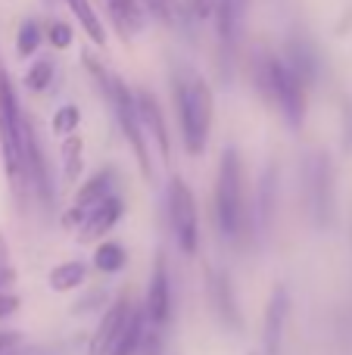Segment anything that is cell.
I'll list each match as a JSON object with an SVG mask.
<instances>
[{"label":"cell","instance_id":"1","mask_svg":"<svg viewBox=\"0 0 352 355\" xmlns=\"http://www.w3.org/2000/svg\"><path fill=\"white\" fill-rule=\"evenodd\" d=\"M215 215H218V231L231 240L240 237L249 225L243 162L237 147L222 150V162H218V178H215Z\"/></svg>","mask_w":352,"mask_h":355},{"label":"cell","instance_id":"2","mask_svg":"<svg viewBox=\"0 0 352 355\" xmlns=\"http://www.w3.org/2000/svg\"><path fill=\"white\" fill-rule=\"evenodd\" d=\"M85 62H87V69H91V75L97 78V85L103 87V94H106V100L112 103V110H116L118 125H122L125 137H128L131 150H134L137 166H141V175L150 178V168H153V162H150V150H147V137H143V128H141V116H137L134 94L128 91V85H125V81L118 78L116 72H109L106 66H100V62L94 60L91 53L85 56Z\"/></svg>","mask_w":352,"mask_h":355},{"label":"cell","instance_id":"3","mask_svg":"<svg viewBox=\"0 0 352 355\" xmlns=\"http://www.w3.org/2000/svg\"><path fill=\"white\" fill-rule=\"evenodd\" d=\"M175 103H178L181 116V137H184V150L191 156H200L209 144L212 131V112H215V100H212V87L206 78H191L178 85L175 91Z\"/></svg>","mask_w":352,"mask_h":355},{"label":"cell","instance_id":"4","mask_svg":"<svg viewBox=\"0 0 352 355\" xmlns=\"http://www.w3.org/2000/svg\"><path fill=\"white\" fill-rule=\"evenodd\" d=\"M19 119H22V106H19V97L12 91V81L6 75V66L0 62V153H3L6 162V175H10V184L19 196L28 187V175H25V162H22V147H19Z\"/></svg>","mask_w":352,"mask_h":355},{"label":"cell","instance_id":"5","mask_svg":"<svg viewBox=\"0 0 352 355\" xmlns=\"http://www.w3.org/2000/svg\"><path fill=\"white\" fill-rule=\"evenodd\" d=\"M265 91L274 97V103L281 106L287 125L290 128H303L306 122V85L297 78L290 66L278 56H268L265 60Z\"/></svg>","mask_w":352,"mask_h":355},{"label":"cell","instance_id":"6","mask_svg":"<svg viewBox=\"0 0 352 355\" xmlns=\"http://www.w3.org/2000/svg\"><path fill=\"white\" fill-rule=\"evenodd\" d=\"M168 218H172V234L178 240L181 252L193 256L200 246L197 200H193V190L187 187V181L178 175H172V181H168Z\"/></svg>","mask_w":352,"mask_h":355},{"label":"cell","instance_id":"7","mask_svg":"<svg viewBox=\"0 0 352 355\" xmlns=\"http://www.w3.org/2000/svg\"><path fill=\"white\" fill-rule=\"evenodd\" d=\"M309 212L315 225H331L334 215V178H331V159L324 153H315L309 159Z\"/></svg>","mask_w":352,"mask_h":355},{"label":"cell","instance_id":"8","mask_svg":"<svg viewBox=\"0 0 352 355\" xmlns=\"http://www.w3.org/2000/svg\"><path fill=\"white\" fill-rule=\"evenodd\" d=\"M143 318L153 324V331L166 327L172 321V281H168V268H166V256L156 259L153 275H150V287H147V306H143Z\"/></svg>","mask_w":352,"mask_h":355},{"label":"cell","instance_id":"9","mask_svg":"<svg viewBox=\"0 0 352 355\" xmlns=\"http://www.w3.org/2000/svg\"><path fill=\"white\" fill-rule=\"evenodd\" d=\"M287 315H290V293H287L284 284H278L272 290V300L265 306V321H262V349H265V355H281Z\"/></svg>","mask_w":352,"mask_h":355},{"label":"cell","instance_id":"10","mask_svg":"<svg viewBox=\"0 0 352 355\" xmlns=\"http://www.w3.org/2000/svg\"><path fill=\"white\" fill-rule=\"evenodd\" d=\"M209 300H212V309H215L218 321L225 327H231L234 334L243 331V315H240V306H237V296H234V284L225 271H209Z\"/></svg>","mask_w":352,"mask_h":355},{"label":"cell","instance_id":"11","mask_svg":"<svg viewBox=\"0 0 352 355\" xmlns=\"http://www.w3.org/2000/svg\"><path fill=\"white\" fill-rule=\"evenodd\" d=\"M128 315H131V302L125 300V296L112 302V306L103 312V318H100L91 343H87V355H109L112 346H116V340H118V334H122L125 321H128Z\"/></svg>","mask_w":352,"mask_h":355},{"label":"cell","instance_id":"12","mask_svg":"<svg viewBox=\"0 0 352 355\" xmlns=\"http://www.w3.org/2000/svg\"><path fill=\"white\" fill-rule=\"evenodd\" d=\"M134 100H137V116H141V128L156 141V150H159L162 162H168V159H172V141H168V128H166V119H162L159 100H156L150 91H137Z\"/></svg>","mask_w":352,"mask_h":355},{"label":"cell","instance_id":"13","mask_svg":"<svg viewBox=\"0 0 352 355\" xmlns=\"http://www.w3.org/2000/svg\"><path fill=\"white\" fill-rule=\"evenodd\" d=\"M122 212H125V202L118 200V196H109V200H103L100 206L87 209L85 225H81L78 237H81V240H87V243H91V240H103L106 234H109L112 227L118 225Z\"/></svg>","mask_w":352,"mask_h":355},{"label":"cell","instance_id":"14","mask_svg":"<svg viewBox=\"0 0 352 355\" xmlns=\"http://www.w3.org/2000/svg\"><path fill=\"white\" fill-rule=\"evenodd\" d=\"M247 10L249 0H218L215 3V28L225 47H237L247 25Z\"/></svg>","mask_w":352,"mask_h":355},{"label":"cell","instance_id":"15","mask_svg":"<svg viewBox=\"0 0 352 355\" xmlns=\"http://www.w3.org/2000/svg\"><path fill=\"white\" fill-rule=\"evenodd\" d=\"M109 196H116V172H112V168H103V172H97L78 193H75V209H85L87 212V209L100 206V202L109 200Z\"/></svg>","mask_w":352,"mask_h":355},{"label":"cell","instance_id":"16","mask_svg":"<svg viewBox=\"0 0 352 355\" xmlns=\"http://www.w3.org/2000/svg\"><path fill=\"white\" fill-rule=\"evenodd\" d=\"M143 337H147V318H143L141 309H131L128 321H125L122 334H118L116 346H112L109 355H141Z\"/></svg>","mask_w":352,"mask_h":355},{"label":"cell","instance_id":"17","mask_svg":"<svg viewBox=\"0 0 352 355\" xmlns=\"http://www.w3.org/2000/svg\"><path fill=\"white\" fill-rule=\"evenodd\" d=\"M85 277H87L85 262H62L50 271L47 284H50V290H56V293H69V290H78L81 284H85Z\"/></svg>","mask_w":352,"mask_h":355},{"label":"cell","instance_id":"18","mask_svg":"<svg viewBox=\"0 0 352 355\" xmlns=\"http://www.w3.org/2000/svg\"><path fill=\"white\" fill-rule=\"evenodd\" d=\"M60 153H62V175H66L69 184H75L81 175V166H85V141L78 135H69L62 141Z\"/></svg>","mask_w":352,"mask_h":355},{"label":"cell","instance_id":"19","mask_svg":"<svg viewBox=\"0 0 352 355\" xmlns=\"http://www.w3.org/2000/svg\"><path fill=\"white\" fill-rule=\"evenodd\" d=\"M66 3H69V10L78 16V22H81V28H85V35L91 37L94 44H100V47H103V44H106V31H103V22L97 19V12H94L91 0H66Z\"/></svg>","mask_w":352,"mask_h":355},{"label":"cell","instance_id":"20","mask_svg":"<svg viewBox=\"0 0 352 355\" xmlns=\"http://www.w3.org/2000/svg\"><path fill=\"white\" fill-rule=\"evenodd\" d=\"M128 262V252H125L122 243H112V240H103V243L94 250V265H97L103 275H116V271L125 268Z\"/></svg>","mask_w":352,"mask_h":355},{"label":"cell","instance_id":"21","mask_svg":"<svg viewBox=\"0 0 352 355\" xmlns=\"http://www.w3.org/2000/svg\"><path fill=\"white\" fill-rule=\"evenodd\" d=\"M37 47H41V25H37L35 19H25V22L19 25L16 50H19V56H31Z\"/></svg>","mask_w":352,"mask_h":355},{"label":"cell","instance_id":"22","mask_svg":"<svg viewBox=\"0 0 352 355\" xmlns=\"http://www.w3.org/2000/svg\"><path fill=\"white\" fill-rule=\"evenodd\" d=\"M53 81V62L50 60H37L35 66L28 69V75H25V87L28 91H47V85Z\"/></svg>","mask_w":352,"mask_h":355},{"label":"cell","instance_id":"23","mask_svg":"<svg viewBox=\"0 0 352 355\" xmlns=\"http://www.w3.org/2000/svg\"><path fill=\"white\" fill-rule=\"evenodd\" d=\"M78 122H81V110L78 106H60L56 110V116H53V131L56 135H62V137H69V135H75L78 131Z\"/></svg>","mask_w":352,"mask_h":355},{"label":"cell","instance_id":"24","mask_svg":"<svg viewBox=\"0 0 352 355\" xmlns=\"http://www.w3.org/2000/svg\"><path fill=\"white\" fill-rule=\"evenodd\" d=\"M272 184H274V172H268L262 178V193H259V221L262 225H272Z\"/></svg>","mask_w":352,"mask_h":355},{"label":"cell","instance_id":"25","mask_svg":"<svg viewBox=\"0 0 352 355\" xmlns=\"http://www.w3.org/2000/svg\"><path fill=\"white\" fill-rule=\"evenodd\" d=\"M72 25L69 22H50V28H47V37H50V44H53L56 50H66V47H72Z\"/></svg>","mask_w":352,"mask_h":355},{"label":"cell","instance_id":"26","mask_svg":"<svg viewBox=\"0 0 352 355\" xmlns=\"http://www.w3.org/2000/svg\"><path fill=\"white\" fill-rule=\"evenodd\" d=\"M143 6H147L159 22H172V0H143Z\"/></svg>","mask_w":352,"mask_h":355},{"label":"cell","instance_id":"27","mask_svg":"<svg viewBox=\"0 0 352 355\" xmlns=\"http://www.w3.org/2000/svg\"><path fill=\"white\" fill-rule=\"evenodd\" d=\"M22 343V334L19 331H0V355H6L12 346Z\"/></svg>","mask_w":352,"mask_h":355},{"label":"cell","instance_id":"28","mask_svg":"<svg viewBox=\"0 0 352 355\" xmlns=\"http://www.w3.org/2000/svg\"><path fill=\"white\" fill-rule=\"evenodd\" d=\"M19 309V300L12 293H0V318H6V315H12Z\"/></svg>","mask_w":352,"mask_h":355},{"label":"cell","instance_id":"29","mask_svg":"<svg viewBox=\"0 0 352 355\" xmlns=\"http://www.w3.org/2000/svg\"><path fill=\"white\" fill-rule=\"evenodd\" d=\"M215 3L218 0H193V12H197L200 19H206L209 12H215Z\"/></svg>","mask_w":352,"mask_h":355},{"label":"cell","instance_id":"30","mask_svg":"<svg viewBox=\"0 0 352 355\" xmlns=\"http://www.w3.org/2000/svg\"><path fill=\"white\" fill-rule=\"evenodd\" d=\"M249 355H256V352H249Z\"/></svg>","mask_w":352,"mask_h":355}]
</instances>
